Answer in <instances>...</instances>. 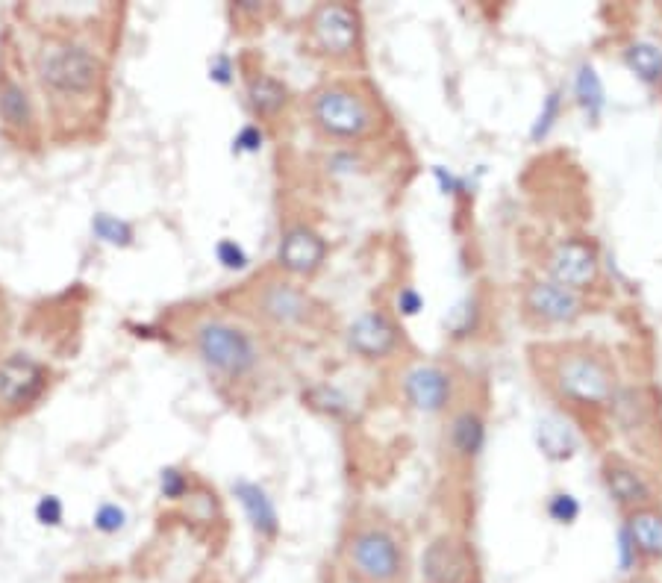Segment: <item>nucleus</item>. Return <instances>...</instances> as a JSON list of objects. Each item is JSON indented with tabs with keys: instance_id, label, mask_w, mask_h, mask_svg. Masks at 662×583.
Wrapping results in <instances>:
<instances>
[{
	"instance_id": "obj_1",
	"label": "nucleus",
	"mask_w": 662,
	"mask_h": 583,
	"mask_svg": "<svg viewBox=\"0 0 662 583\" xmlns=\"http://www.w3.org/2000/svg\"><path fill=\"white\" fill-rule=\"evenodd\" d=\"M33 80L53 112L92 106L103 95V53L83 36L51 30L33 51Z\"/></svg>"
},
{
	"instance_id": "obj_2",
	"label": "nucleus",
	"mask_w": 662,
	"mask_h": 583,
	"mask_svg": "<svg viewBox=\"0 0 662 583\" xmlns=\"http://www.w3.org/2000/svg\"><path fill=\"white\" fill-rule=\"evenodd\" d=\"M192 345L206 369L224 380H245L259 366L256 339L227 318H201L192 327Z\"/></svg>"
},
{
	"instance_id": "obj_3",
	"label": "nucleus",
	"mask_w": 662,
	"mask_h": 583,
	"mask_svg": "<svg viewBox=\"0 0 662 583\" xmlns=\"http://www.w3.org/2000/svg\"><path fill=\"white\" fill-rule=\"evenodd\" d=\"M309 118H312L318 133H324L327 139H339V142L362 139L377 124V115H374L371 101L365 95H359L357 89L342 86V83L321 86L312 95Z\"/></svg>"
},
{
	"instance_id": "obj_4",
	"label": "nucleus",
	"mask_w": 662,
	"mask_h": 583,
	"mask_svg": "<svg viewBox=\"0 0 662 583\" xmlns=\"http://www.w3.org/2000/svg\"><path fill=\"white\" fill-rule=\"evenodd\" d=\"M554 386L574 404L601 407L615 395V371L592 351H565L554 363Z\"/></svg>"
},
{
	"instance_id": "obj_5",
	"label": "nucleus",
	"mask_w": 662,
	"mask_h": 583,
	"mask_svg": "<svg viewBox=\"0 0 662 583\" xmlns=\"http://www.w3.org/2000/svg\"><path fill=\"white\" fill-rule=\"evenodd\" d=\"M348 569L362 583H398L404 575V548L383 528H359L345 548Z\"/></svg>"
},
{
	"instance_id": "obj_6",
	"label": "nucleus",
	"mask_w": 662,
	"mask_h": 583,
	"mask_svg": "<svg viewBox=\"0 0 662 583\" xmlns=\"http://www.w3.org/2000/svg\"><path fill=\"white\" fill-rule=\"evenodd\" d=\"M51 386V369L30 354H9L0 360V413L18 416L39 404Z\"/></svg>"
},
{
	"instance_id": "obj_7",
	"label": "nucleus",
	"mask_w": 662,
	"mask_h": 583,
	"mask_svg": "<svg viewBox=\"0 0 662 583\" xmlns=\"http://www.w3.org/2000/svg\"><path fill=\"white\" fill-rule=\"evenodd\" d=\"M359 15L357 9L345 3H321L309 15V39L324 56L345 59L359 45Z\"/></svg>"
},
{
	"instance_id": "obj_8",
	"label": "nucleus",
	"mask_w": 662,
	"mask_h": 583,
	"mask_svg": "<svg viewBox=\"0 0 662 583\" xmlns=\"http://www.w3.org/2000/svg\"><path fill=\"white\" fill-rule=\"evenodd\" d=\"M0 127L9 139L27 145H33L39 136V115L33 95L12 71H0Z\"/></svg>"
},
{
	"instance_id": "obj_9",
	"label": "nucleus",
	"mask_w": 662,
	"mask_h": 583,
	"mask_svg": "<svg viewBox=\"0 0 662 583\" xmlns=\"http://www.w3.org/2000/svg\"><path fill=\"white\" fill-rule=\"evenodd\" d=\"M598 271H601L598 251L586 239H565L548 257V274H551L548 280L560 283L571 292L592 286L598 280Z\"/></svg>"
},
{
	"instance_id": "obj_10",
	"label": "nucleus",
	"mask_w": 662,
	"mask_h": 583,
	"mask_svg": "<svg viewBox=\"0 0 662 583\" xmlns=\"http://www.w3.org/2000/svg\"><path fill=\"white\" fill-rule=\"evenodd\" d=\"M256 313L274 327H301L312 316V298L289 280H268L256 295Z\"/></svg>"
},
{
	"instance_id": "obj_11",
	"label": "nucleus",
	"mask_w": 662,
	"mask_h": 583,
	"mask_svg": "<svg viewBox=\"0 0 662 583\" xmlns=\"http://www.w3.org/2000/svg\"><path fill=\"white\" fill-rule=\"evenodd\" d=\"M424 583H471V554L454 536L433 539L421 554Z\"/></svg>"
},
{
	"instance_id": "obj_12",
	"label": "nucleus",
	"mask_w": 662,
	"mask_h": 583,
	"mask_svg": "<svg viewBox=\"0 0 662 583\" xmlns=\"http://www.w3.org/2000/svg\"><path fill=\"white\" fill-rule=\"evenodd\" d=\"M324 260H327V242L312 227L295 224L283 233L280 248H277V263L283 271L295 277H309L324 265Z\"/></svg>"
},
{
	"instance_id": "obj_13",
	"label": "nucleus",
	"mask_w": 662,
	"mask_h": 583,
	"mask_svg": "<svg viewBox=\"0 0 662 583\" xmlns=\"http://www.w3.org/2000/svg\"><path fill=\"white\" fill-rule=\"evenodd\" d=\"M524 307L530 316L548 324H571L583 316V301L577 292L565 289L554 280H536L524 292Z\"/></svg>"
},
{
	"instance_id": "obj_14",
	"label": "nucleus",
	"mask_w": 662,
	"mask_h": 583,
	"mask_svg": "<svg viewBox=\"0 0 662 583\" xmlns=\"http://www.w3.org/2000/svg\"><path fill=\"white\" fill-rule=\"evenodd\" d=\"M404 395L418 413H442L451 404L454 380L439 366H415L404 377Z\"/></svg>"
},
{
	"instance_id": "obj_15",
	"label": "nucleus",
	"mask_w": 662,
	"mask_h": 583,
	"mask_svg": "<svg viewBox=\"0 0 662 583\" xmlns=\"http://www.w3.org/2000/svg\"><path fill=\"white\" fill-rule=\"evenodd\" d=\"M348 348L362 360H383L398 348V327L383 313H362L348 327Z\"/></svg>"
},
{
	"instance_id": "obj_16",
	"label": "nucleus",
	"mask_w": 662,
	"mask_h": 583,
	"mask_svg": "<svg viewBox=\"0 0 662 583\" xmlns=\"http://www.w3.org/2000/svg\"><path fill=\"white\" fill-rule=\"evenodd\" d=\"M233 495L239 498L251 528L262 536V539H274L280 533V516H277V507H274V498L254 483V480H236L233 483Z\"/></svg>"
},
{
	"instance_id": "obj_17",
	"label": "nucleus",
	"mask_w": 662,
	"mask_h": 583,
	"mask_svg": "<svg viewBox=\"0 0 662 583\" xmlns=\"http://www.w3.org/2000/svg\"><path fill=\"white\" fill-rule=\"evenodd\" d=\"M604 483H607V492L621 507H642V504L651 501L648 480L639 475L633 466H627L624 460H607L604 463Z\"/></svg>"
},
{
	"instance_id": "obj_18",
	"label": "nucleus",
	"mask_w": 662,
	"mask_h": 583,
	"mask_svg": "<svg viewBox=\"0 0 662 583\" xmlns=\"http://www.w3.org/2000/svg\"><path fill=\"white\" fill-rule=\"evenodd\" d=\"M627 539L636 548V557H648L657 560L662 557V516L654 510L639 507L630 519H627Z\"/></svg>"
},
{
	"instance_id": "obj_19",
	"label": "nucleus",
	"mask_w": 662,
	"mask_h": 583,
	"mask_svg": "<svg viewBox=\"0 0 662 583\" xmlns=\"http://www.w3.org/2000/svg\"><path fill=\"white\" fill-rule=\"evenodd\" d=\"M536 445L548 460H571L577 451V436L571 424L562 422L560 416H545L536 424Z\"/></svg>"
},
{
	"instance_id": "obj_20",
	"label": "nucleus",
	"mask_w": 662,
	"mask_h": 583,
	"mask_svg": "<svg viewBox=\"0 0 662 583\" xmlns=\"http://www.w3.org/2000/svg\"><path fill=\"white\" fill-rule=\"evenodd\" d=\"M483 442H486V424L477 413L465 410L451 422V445L462 460L477 457L483 451Z\"/></svg>"
},
{
	"instance_id": "obj_21",
	"label": "nucleus",
	"mask_w": 662,
	"mask_h": 583,
	"mask_svg": "<svg viewBox=\"0 0 662 583\" xmlns=\"http://www.w3.org/2000/svg\"><path fill=\"white\" fill-rule=\"evenodd\" d=\"M574 95H577V104L586 109V115L595 121L601 118L604 106H607V92H604V83L598 77V71L592 65H580L577 68V77H574Z\"/></svg>"
},
{
	"instance_id": "obj_22",
	"label": "nucleus",
	"mask_w": 662,
	"mask_h": 583,
	"mask_svg": "<svg viewBox=\"0 0 662 583\" xmlns=\"http://www.w3.org/2000/svg\"><path fill=\"white\" fill-rule=\"evenodd\" d=\"M248 101L256 115H274L286 106V86L268 74H259L248 83Z\"/></svg>"
},
{
	"instance_id": "obj_23",
	"label": "nucleus",
	"mask_w": 662,
	"mask_h": 583,
	"mask_svg": "<svg viewBox=\"0 0 662 583\" xmlns=\"http://www.w3.org/2000/svg\"><path fill=\"white\" fill-rule=\"evenodd\" d=\"M624 62H627V68H630L639 80H645V83H657L662 77V51L660 48H654V45H648V42L630 45V48L624 51Z\"/></svg>"
},
{
	"instance_id": "obj_24",
	"label": "nucleus",
	"mask_w": 662,
	"mask_h": 583,
	"mask_svg": "<svg viewBox=\"0 0 662 583\" xmlns=\"http://www.w3.org/2000/svg\"><path fill=\"white\" fill-rule=\"evenodd\" d=\"M92 233H95V239H101L103 245H112V248H127L136 239L133 224L118 215H109V212H98L92 218Z\"/></svg>"
},
{
	"instance_id": "obj_25",
	"label": "nucleus",
	"mask_w": 662,
	"mask_h": 583,
	"mask_svg": "<svg viewBox=\"0 0 662 583\" xmlns=\"http://www.w3.org/2000/svg\"><path fill=\"white\" fill-rule=\"evenodd\" d=\"M92 528L103 533V536H115L127 528V510L121 504H112V501H103L101 507L95 510L92 516Z\"/></svg>"
},
{
	"instance_id": "obj_26",
	"label": "nucleus",
	"mask_w": 662,
	"mask_h": 583,
	"mask_svg": "<svg viewBox=\"0 0 662 583\" xmlns=\"http://www.w3.org/2000/svg\"><path fill=\"white\" fill-rule=\"evenodd\" d=\"M548 516H551L557 525H574L577 516H580V501H577L571 492H557V495H551V501H548Z\"/></svg>"
},
{
	"instance_id": "obj_27",
	"label": "nucleus",
	"mask_w": 662,
	"mask_h": 583,
	"mask_svg": "<svg viewBox=\"0 0 662 583\" xmlns=\"http://www.w3.org/2000/svg\"><path fill=\"white\" fill-rule=\"evenodd\" d=\"M189 489H192V480H189L186 472H180V469H162L159 472V492H162V498L180 501V498L189 495Z\"/></svg>"
},
{
	"instance_id": "obj_28",
	"label": "nucleus",
	"mask_w": 662,
	"mask_h": 583,
	"mask_svg": "<svg viewBox=\"0 0 662 583\" xmlns=\"http://www.w3.org/2000/svg\"><path fill=\"white\" fill-rule=\"evenodd\" d=\"M36 522L39 525H45V528H59L62 525V519H65V504L56 498V495H42L39 501H36Z\"/></svg>"
},
{
	"instance_id": "obj_29",
	"label": "nucleus",
	"mask_w": 662,
	"mask_h": 583,
	"mask_svg": "<svg viewBox=\"0 0 662 583\" xmlns=\"http://www.w3.org/2000/svg\"><path fill=\"white\" fill-rule=\"evenodd\" d=\"M557 115H560V92H551L548 98H545V106H542V112H539V118H536V124H533V142H539V139H545L548 133H551V127H554V121H557Z\"/></svg>"
},
{
	"instance_id": "obj_30",
	"label": "nucleus",
	"mask_w": 662,
	"mask_h": 583,
	"mask_svg": "<svg viewBox=\"0 0 662 583\" xmlns=\"http://www.w3.org/2000/svg\"><path fill=\"white\" fill-rule=\"evenodd\" d=\"M215 257H218V263L224 265V268H230V271H242L248 265V254H245V248L236 239H221L215 245Z\"/></svg>"
},
{
	"instance_id": "obj_31",
	"label": "nucleus",
	"mask_w": 662,
	"mask_h": 583,
	"mask_svg": "<svg viewBox=\"0 0 662 583\" xmlns=\"http://www.w3.org/2000/svg\"><path fill=\"white\" fill-rule=\"evenodd\" d=\"M262 130L256 127V124H245L239 133H236V139H233V151L236 154H256L259 148H262Z\"/></svg>"
},
{
	"instance_id": "obj_32",
	"label": "nucleus",
	"mask_w": 662,
	"mask_h": 583,
	"mask_svg": "<svg viewBox=\"0 0 662 583\" xmlns=\"http://www.w3.org/2000/svg\"><path fill=\"white\" fill-rule=\"evenodd\" d=\"M209 80H215V83H221V86H227V83L233 80V62H230L227 53H218V56L209 62Z\"/></svg>"
},
{
	"instance_id": "obj_33",
	"label": "nucleus",
	"mask_w": 662,
	"mask_h": 583,
	"mask_svg": "<svg viewBox=\"0 0 662 583\" xmlns=\"http://www.w3.org/2000/svg\"><path fill=\"white\" fill-rule=\"evenodd\" d=\"M421 307H424V298L418 295V289L404 286V289L398 292V310H401L404 316H418Z\"/></svg>"
},
{
	"instance_id": "obj_34",
	"label": "nucleus",
	"mask_w": 662,
	"mask_h": 583,
	"mask_svg": "<svg viewBox=\"0 0 662 583\" xmlns=\"http://www.w3.org/2000/svg\"><path fill=\"white\" fill-rule=\"evenodd\" d=\"M436 177H439V183H442L445 192H462V189H465V183H462L459 177H454L451 171L445 174V168H436Z\"/></svg>"
},
{
	"instance_id": "obj_35",
	"label": "nucleus",
	"mask_w": 662,
	"mask_h": 583,
	"mask_svg": "<svg viewBox=\"0 0 662 583\" xmlns=\"http://www.w3.org/2000/svg\"><path fill=\"white\" fill-rule=\"evenodd\" d=\"M6 330H9V316H6V304H3V298H0V348H3Z\"/></svg>"
}]
</instances>
